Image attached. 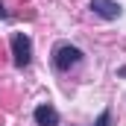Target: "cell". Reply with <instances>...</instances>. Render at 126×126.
<instances>
[{
    "mask_svg": "<svg viewBox=\"0 0 126 126\" xmlns=\"http://www.w3.org/2000/svg\"><path fill=\"white\" fill-rule=\"evenodd\" d=\"M79 62H82V50L73 47V44H59V47L53 50V64H56V70H70V67H76Z\"/></svg>",
    "mask_w": 126,
    "mask_h": 126,
    "instance_id": "1",
    "label": "cell"
},
{
    "mask_svg": "<svg viewBox=\"0 0 126 126\" xmlns=\"http://www.w3.org/2000/svg\"><path fill=\"white\" fill-rule=\"evenodd\" d=\"M32 117H35L38 126H59V111H56L53 106H38V109L32 111Z\"/></svg>",
    "mask_w": 126,
    "mask_h": 126,
    "instance_id": "4",
    "label": "cell"
},
{
    "mask_svg": "<svg viewBox=\"0 0 126 126\" xmlns=\"http://www.w3.org/2000/svg\"><path fill=\"white\" fill-rule=\"evenodd\" d=\"M109 117H111V114H109V111H103V114L97 117V123H94V126H109Z\"/></svg>",
    "mask_w": 126,
    "mask_h": 126,
    "instance_id": "5",
    "label": "cell"
},
{
    "mask_svg": "<svg viewBox=\"0 0 126 126\" xmlns=\"http://www.w3.org/2000/svg\"><path fill=\"white\" fill-rule=\"evenodd\" d=\"M12 56H15V64L18 67H27L32 62V41H30V35L18 32L12 38Z\"/></svg>",
    "mask_w": 126,
    "mask_h": 126,
    "instance_id": "2",
    "label": "cell"
},
{
    "mask_svg": "<svg viewBox=\"0 0 126 126\" xmlns=\"http://www.w3.org/2000/svg\"><path fill=\"white\" fill-rule=\"evenodd\" d=\"M88 9H91L94 15H100V18H106V21H117V18L123 15V9H120L117 0H91Z\"/></svg>",
    "mask_w": 126,
    "mask_h": 126,
    "instance_id": "3",
    "label": "cell"
}]
</instances>
